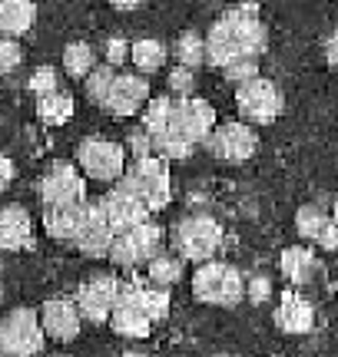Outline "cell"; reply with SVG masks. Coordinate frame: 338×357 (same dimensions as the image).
<instances>
[{
  "mask_svg": "<svg viewBox=\"0 0 338 357\" xmlns=\"http://www.w3.org/2000/svg\"><path fill=\"white\" fill-rule=\"evenodd\" d=\"M269 47L265 24L256 3H235L222 13L206 33V63L216 70L233 66L235 60H259Z\"/></svg>",
  "mask_w": 338,
  "mask_h": 357,
  "instance_id": "1",
  "label": "cell"
},
{
  "mask_svg": "<svg viewBox=\"0 0 338 357\" xmlns=\"http://www.w3.org/2000/svg\"><path fill=\"white\" fill-rule=\"evenodd\" d=\"M216 129V109L199 96H176L166 129L153 136V153L159 159H186L196 142H206Z\"/></svg>",
  "mask_w": 338,
  "mask_h": 357,
  "instance_id": "2",
  "label": "cell"
},
{
  "mask_svg": "<svg viewBox=\"0 0 338 357\" xmlns=\"http://www.w3.org/2000/svg\"><path fill=\"white\" fill-rule=\"evenodd\" d=\"M193 294L203 305L235 307L246 298V281L239 275V268L226 261H203L193 275Z\"/></svg>",
  "mask_w": 338,
  "mask_h": 357,
  "instance_id": "3",
  "label": "cell"
},
{
  "mask_svg": "<svg viewBox=\"0 0 338 357\" xmlns=\"http://www.w3.org/2000/svg\"><path fill=\"white\" fill-rule=\"evenodd\" d=\"M117 182H123L126 189L136 192V195L146 202V208H149V212L166 208L169 195H172L166 159H159V155H143V159H136V162H133V166L117 178Z\"/></svg>",
  "mask_w": 338,
  "mask_h": 357,
  "instance_id": "4",
  "label": "cell"
},
{
  "mask_svg": "<svg viewBox=\"0 0 338 357\" xmlns=\"http://www.w3.org/2000/svg\"><path fill=\"white\" fill-rule=\"evenodd\" d=\"M47 344L40 314L30 307H13L0 318V351L7 357H37Z\"/></svg>",
  "mask_w": 338,
  "mask_h": 357,
  "instance_id": "5",
  "label": "cell"
},
{
  "mask_svg": "<svg viewBox=\"0 0 338 357\" xmlns=\"http://www.w3.org/2000/svg\"><path fill=\"white\" fill-rule=\"evenodd\" d=\"M172 242H176V255L189 258V261H212L222 245V225L212 215H186L172 229Z\"/></svg>",
  "mask_w": 338,
  "mask_h": 357,
  "instance_id": "6",
  "label": "cell"
},
{
  "mask_svg": "<svg viewBox=\"0 0 338 357\" xmlns=\"http://www.w3.org/2000/svg\"><path fill=\"white\" fill-rule=\"evenodd\" d=\"M282 106H286L282 89L265 77H252L235 89V109L242 116V123H252V126L275 123L282 116Z\"/></svg>",
  "mask_w": 338,
  "mask_h": 357,
  "instance_id": "7",
  "label": "cell"
},
{
  "mask_svg": "<svg viewBox=\"0 0 338 357\" xmlns=\"http://www.w3.org/2000/svg\"><path fill=\"white\" fill-rule=\"evenodd\" d=\"M77 166L87 178H96V182H117L123 172H126V149L119 142L110 139H83L77 146Z\"/></svg>",
  "mask_w": 338,
  "mask_h": 357,
  "instance_id": "8",
  "label": "cell"
},
{
  "mask_svg": "<svg viewBox=\"0 0 338 357\" xmlns=\"http://www.w3.org/2000/svg\"><path fill=\"white\" fill-rule=\"evenodd\" d=\"M163 245V229L156 222H143L136 229H126L113 235V245H110V261L117 268H136V265H146L149 258L159 252Z\"/></svg>",
  "mask_w": 338,
  "mask_h": 357,
  "instance_id": "9",
  "label": "cell"
},
{
  "mask_svg": "<svg viewBox=\"0 0 338 357\" xmlns=\"http://www.w3.org/2000/svg\"><path fill=\"white\" fill-rule=\"evenodd\" d=\"M119 288H123V281L113 278V275H93V278H87L77 288V298H73L80 307V318L93 321V324L110 321L113 307H117Z\"/></svg>",
  "mask_w": 338,
  "mask_h": 357,
  "instance_id": "10",
  "label": "cell"
},
{
  "mask_svg": "<svg viewBox=\"0 0 338 357\" xmlns=\"http://www.w3.org/2000/svg\"><path fill=\"white\" fill-rule=\"evenodd\" d=\"M110 328L119 337H133V341L149 334L153 321H149V314H146V307H143V288H140V281H123L117 307L110 314Z\"/></svg>",
  "mask_w": 338,
  "mask_h": 357,
  "instance_id": "11",
  "label": "cell"
},
{
  "mask_svg": "<svg viewBox=\"0 0 338 357\" xmlns=\"http://www.w3.org/2000/svg\"><path fill=\"white\" fill-rule=\"evenodd\" d=\"M206 146L209 153L222 159V162H246L259 149V136L249 123H222V126L212 129Z\"/></svg>",
  "mask_w": 338,
  "mask_h": 357,
  "instance_id": "12",
  "label": "cell"
},
{
  "mask_svg": "<svg viewBox=\"0 0 338 357\" xmlns=\"http://www.w3.org/2000/svg\"><path fill=\"white\" fill-rule=\"evenodd\" d=\"M100 208H103L106 222H110V229L117 231V235L119 231H126V229H136V225H143V222H149V208H146V202L133 189H126L123 182H117V185L100 199Z\"/></svg>",
  "mask_w": 338,
  "mask_h": 357,
  "instance_id": "13",
  "label": "cell"
},
{
  "mask_svg": "<svg viewBox=\"0 0 338 357\" xmlns=\"http://www.w3.org/2000/svg\"><path fill=\"white\" fill-rule=\"evenodd\" d=\"M40 199H43V205L87 202V178L70 162H53L50 172L40 182Z\"/></svg>",
  "mask_w": 338,
  "mask_h": 357,
  "instance_id": "14",
  "label": "cell"
},
{
  "mask_svg": "<svg viewBox=\"0 0 338 357\" xmlns=\"http://www.w3.org/2000/svg\"><path fill=\"white\" fill-rule=\"evenodd\" d=\"M146 102H149V79L140 73H117L103 100V109L110 116L126 119V116L146 109Z\"/></svg>",
  "mask_w": 338,
  "mask_h": 357,
  "instance_id": "15",
  "label": "cell"
},
{
  "mask_svg": "<svg viewBox=\"0 0 338 357\" xmlns=\"http://www.w3.org/2000/svg\"><path fill=\"white\" fill-rule=\"evenodd\" d=\"M40 324H43V334L57 341V344H70L80 337V328H83V318H80L77 301L70 298H50L40 307Z\"/></svg>",
  "mask_w": 338,
  "mask_h": 357,
  "instance_id": "16",
  "label": "cell"
},
{
  "mask_svg": "<svg viewBox=\"0 0 338 357\" xmlns=\"http://www.w3.org/2000/svg\"><path fill=\"white\" fill-rule=\"evenodd\" d=\"M113 235H117V231L110 229V222H106L100 202H90V212H87V218H83V225H80L73 245H77L83 255L106 258L110 255V245H113Z\"/></svg>",
  "mask_w": 338,
  "mask_h": 357,
  "instance_id": "17",
  "label": "cell"
},
{
  "mask_svg": "<svg viewBox=\"0 0 338 357\" xmlns=\"http://www.w3.org/2000/svg\"><path fill=\"white\" fill-rule=\"evenodd\" d=\"M87 212H90V202L43 205V229L50 231V238H57V242H73Z\"/></svg>",
  "mask_w": 338,
  "mask_h": 357,
  "instance_id": "18",
  "label": "cell"
},
{
  "mask_svg": "<svg viewBox=\"0 0 338 357\" xmlns=\"http://www.w3.org/2000/svg\"><path fill=\"white\" fill-rule=\"evenodd\" d=\"M30 231H34V222L24 205L0 208V252H17V248L30 245Z\"/></svg>",
  "mask_w": 338,
  "mask_h": 357,
  "instance_id": "19",
  "label": "cell"
},
{
  "mask_svg": "<svg viewBox=\"0 0 338 357\" xmlns=\"http://www.w3.org/2000/svg\"><path fill=\"white\" fill-rule=\"evenodd\" d=\"M275 324L288 334H305V331H312L315 311L302 294L286 291L282 294V305H279V311H275Z\"/></svg>",
  "mask_w": 338,
  "mask_h": 357,
  "instance_id": "20",
  "label": "cell"
},
{
  "mask_svg": "<svg viewBox=\"0 0 338 357\" xmlns=\"http://www.w3.org/2000/svg\"><path fill=\"white\" fill-rule=\"evenodd\" d=\"M295 225L305 238L318 242L322 248H338V229L332 225V215L322 212L318 205H302L299 215H295Z\"/></svg>",
  "mask_w": 338,
  "mask_h": 357,
  "instance_id": "21",
  "label": "cell"
},
{
  "mask_svg": "<svg viewBox=\"0 0 338 357\" xmlns=\"http://www.w3.org/2000/svg\"><path fill=\"white\" fill-rule=\"evenodd\" d=\"M37 7L34 0H0V33L3 37H24L34 26Z\"/></svg>",
  "mask_w": 338,
  "mask_h": 357,
  "instance_id": "22",
  "label": "cell"
},
{
  "mask_svg": "<svg viewBox=\"0 0 338 357\" xmlns=\"http://www.w3.org/2000/svg\"><path fill=\"white\" fill-rule=\"evenodd\" d=\"M182 278V258L169 255V252H156V255L146 261V281L156 284V288H172Z\"/></svg>",
  "mask_w": 338,
  "mask_h": 357,
  "instance_id": "23",
  "label": "cell"
},
{
  "mask_svg": "<svg viewBox=\"0 0 338 357\" xmlns=\"http://www.w3.org/2000/svg\"><path fill=\"white\" fill-rule=\"evenodd\" d=\"M37 116L47 126H64L66 119L73 116V96L70 93H50V96H40L37 100Z\"/></svg>",
  "mask_w": 338,
  "mask_h": 357,
  "instance_id": "24",
  "label": "cell"
},
{
  "mask_svg": "<svg viewBox=\"0 0 338 357\" xmlns=\"http://www.w3.org/2000/svg\"><path fill=\"white\" fill-rule=\"evenodd\" d=\"M130 60L136 63L140 73H156L166 63V47L159 40H136V43H130Z\"/></svg>",
  "mask_w": 338,
  "mask_h": 357,
  "instance_id": "25",
  "label": "cell"
},
{
  "mask_svg": "<svg viewBox=\"0 0 338 357\" xmlns=\"http://www.w3.org/2000/svg\"><path fill=\"white\" fill-rule=\"evenodd\" d=\"M93 66H96V53H93L90 43L77 40V43H70V47L64 50V70H66V77L87 79V73H90Z\"/></svg>",
  "mask_w": 338,
  "mask_h": 357,
  "instance_id": "26",
  "label": "cell"
},
{
  "mask_svg": "<svg viewBox=\"0 0 338 357\" xmlns=\"http://www.w3.org/2000/svg\"><path fill=\"white\" fill-rule=\"evenodd\" d=\"M172 53H176L179 66H189V70H196V66L206 63V37H199L196 30H189V33H182V37L176 40Z\"/></svg>",
  "mask_w": 338,
  "mask_h": 357,
  "instance_id": "27",
  "label": "cell"
},
{
  "mask_svg": "<svg viewBox=\"0 0 338 357\" xmlns=\"http://www.w3.org/2000/svg\"><path fill=\"white\" fill-rule=\"evenodd\" d=\"M312 268H315L312 252H305V248H286L282 252V271H286L288 281L302 284V281L312 275Z\"/></svg>",
  "mask_w": 338,
  "mask_h": 357,
  "instance_id": "28",
  "label": "cell"
},
{
  "mask_svg": "<svg viewBox=\"0 0 338 357\" xmlns=\"http://www.w3.org/2000/svg\"><path fill=\"white\" fill-rule=\"evenodd\" d=\"M169 113H172V100L169 96H159V100H149L143 109V129L149 132V139L159 136L169 123Z\"/></svg>",
  "mask_w": 338,
  "mask_h": 357,
  "instance_id": "29",
  "label": "cell"
},
{
  "mask_svg": "<svg viewBox=\"0 0 338 357\" xmlns=\"http://www.w3.org/2000/svg\"><path fill=\"white\" fill-rule=\"evenodd\" d=\"M113 66L103 63V66H93L90 73H87V79H83V86H87V96H90L96 106H103L106 93H110V83H113Z\"/></svg>",
  "mask_w": 338,
  "mask_h": 357,
  "instance_id": "30",
  "label": "cell"
},
{
  "mask_svg": "<svg viewBox=\"0 0 338 357\" xmlns=\"http://www.w3.org/2000/svg\"><path fill=\"white\" fill-rule=\"evenodd\" d=\"M140 288H143V307L149 321H163L169 314V288H156V284H149V281H140Z\"/></svg>",
  "mask_w": 338,
  "mask_h": 357,
  "instance_id": "31",
  "label": "cell"
},
{
  "mask_svg": "<svg viewBox=\"0 0 338 357\" xmlns=\"http://www.w3.org/2000/svg\"><path fill=\"white\" fill-rule=\"evenodd\" d=\"M27 86H30V93H37V100L57 93V70H53V66H37L34 77L27 79Z\"/></svg>",
  "mask_w": 338,
  "mask_h": 357,
  "instance_id": "32",
  "label": "cell"
},
{
  "mask_svg": "<svg viewBox=\"0 0 338 357\" xmlns=\"http://www.w3.org/2000/svg\"><path fill=\"white\" fill-rule=\"evenodd\" d=\"M20 60H24V53H20V47H17V40L0 37V77L13 73V70L20 66Z\"/></svg>",
  "mask_w": 338,
  "mask_h": 357,
  "instance_id": "33",
  "label": "cell"
},
{
  "mask_svg": "<svg viewBox=\"0 0 338 357\" xmlns=\"http://www.w3.org/2000/svg\"><path fill=\"white\" fill-rule=\"evenodd\" d=\"M169 89H172L176 96H193L196 73L189 70V66H176V70H169Z\"/></svg>",
  "mask_w": 338,
  "mask_h": 357,
  "instance_id": "34",
  "label": "cell"
},
{
  "mask_svg": "<svg viewBox=\"0 0 338 357\" xmlns=\"http://www.w3.org/2000/svg\"><path fill=\"white\" fill-rule=\"evenodd\" d=\"M222 77L233 79V83H246V79L259 77V60H235L233 66L222 70Z\"/></svg>",
  "mask_w": 338,
  "mask_h": 357,
  "instance_id": "35",
  "label": "cell"
},
{
  "mask_svg": "<svg viewBox=\"0 0 338 357\" xmlns=\"http://www.w3.org/2000/svg\"><path fill=\"white\" fill-rule=\"evenodd\" d=\"M130 56V43L123 37H113V40H106V63L110 66H119L123 60Z\"/></svg>",
  "mask_w": 338,
  "mask_h": 357,
  "instance_id": "36",
  "label": "cell"
},
{
  "mask_svg": "<svg viewBox=\"0 0 338 357\" xmlns=\"http://www.w3.org/2000/svg\"><path fill=\"white\" fill-rule=\"evenodd\" d=\"M130 149L136 153V159H143V155H153V139H149V132L143 126L136 129L130 136Z\"/></svg>",
  "mask_w": 338,
  "mask_h": 357,
  "instance_id": "37",
  "label": "cell"
},
{
  "mask_svg": "<svg viewBox=\"0 0 338 357\" xmlns=\"http://www.w3.org/2000/svg\"><path fill=\"white\" fill-rule=\"evenodd\" d=\"M269 294H272L269 278H252V284H249V298H252V301H265Z\"/></svg>",
  "mask_w": 338,
  "mask_h": 357,
  "instance_id": "38",
  "label": "cell"
},
{
  "mask_svg": "<svg viewBox=\"0 0 338 357\" xmlns=\"http://www.w3.org/2000/svg\"><path fill=\"white\" fill-rule=\"evenodd\" d=\"M10 178H13V162L7 155H0V192L10 185Z\"/></svg>",
  "mask_w": 338,
  "mask_h": 357,
  "instance_id": "39",
  "label": "cell"
},
{
  "mask_svg": "<svg viewBox=\"0 0 338 357\" xmlns=\"http://www.w3.org/2000/svg\"><path fill=\"white\" fill-rule=\"evenodd\" d=\"M325 60L332 66H338V30H332V37L325 40Z\"/></svg>",
  "mask_w": 338,
  "mask_h": 357,
  "instance_id": "40",
  "label": "cell"
},
{
  "mask_svg": "<svg viewBox=\"0 0 338 357\" xmlns=\"http://www.w3.org/2000/svg\"><path fill=\"white\" fill-rule=\"evenodd\" d=\"M110 3H113L117 10H136V7H140L143 0H110Z\"/></svg>",
  "mask_w": 338,
  "mask_h": 357,
  "instance_id": "41",
  "label": "cell"
},
{
  "mask_svg": "<svg viewBox=\"0 0 338 357\" xmlns=\"http://www.w3.org/2000/svg\"><path fill=\"white\" fill-rule=\"evenodd\" d=\"M332 225H335V229H338V202L332 205Z\"/></svg>",
  "mask_w": 338,
  "mask_h": 357,
  "instance_id": "42",
  "label": "cell"
},
{
  "mask_svg": "<svg viewBox=\"0 0 338 357\" xmlns=\"http://www.w3.org/2000/svg\"><path fill=\"white\" fill-rule=\"evenodd\" d=\"M0 301H3V281H0Z\"/></svg>",
  "mask_w": 338,
  "mask_h": 357,
  "instance_id": "43",
  "label": "cell"
},
{
  "mask_svg": "<svg viewBox=\"0 0 338 357\" xmlns=\"http://www.w3.org/2000/svg\"><path fill=\"white\" fill-rule=\"evenodd\" d=\"M0 357H7V354H3V351H0Z\"/></svg>",
  "mask_w": 338,
  "mask_h": 357,
  "instance_id": "44",
  "label": "cell"
}]
</instances>
